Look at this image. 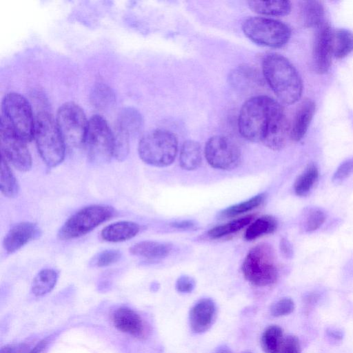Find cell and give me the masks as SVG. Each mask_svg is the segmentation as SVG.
Returning a JSON list of instances; mask_svg holds the SVG:
<instances>
[{
	"label": "cell",
	"mask_w": 353,
	"mask_h": 353,
	"mask_svg": "<svg viewBox=\"0 0 353 353\" xmlns=\"http://www.w3.org/2000/svg\"><path fill=\"white\" fill-rule=\"evenodd\" d=\"M112 321L119 331L136 337H141L144 326L141 316L132 309L128 307L118 308L112 314Z\"/></svg>",
	"instance_id": "16"
},
{
	"label": "cell",
	"mask_w": 353,
	"mask_h": 353,
	"mask_svg": "<svg viewBox=\"0 0 353 353\" xmlns=\"http://www.w3.org/2000/svg\"><path fill=\"white\" fill-rule=\"evenodd\" d=\"M56 122L65 145H83L88 121L81 108L74 102H66L58 109Z\"/></svg>",
	"instance_id": "10"
},
{
	"label": "cell",
	"mask_w": 353,
	"mask_h": 353,
	"mask_svg": "<svg viewBox=\"0 0 353 353\" xmlns=\"http://www.w3.org/2000/svg\"><path fill=\"white\" fill-rule=\"evenodd\" d=\"M194 225V223L191 221H183L178 223H174L172 224L173 227L182 229L193 228Z\"/></svg>",
	"instance_id": "43"
},
{
	"label": "cell",
	"mask_w": 353,
	"mask_h": 353,
	"mask_svg": "<svg viewBox=\"0 0 353 353\" xmlns=\"http://www.w3.org/2000/svg\"><path fill=\"white\" fill-rule=\"evenodd\" d=\"M205 157L213 168L229 170L236 168L241 159L239 146L230 138L216 135L206 142Z\"/></svg>",
	"instance_id": "11"
},
{
	"label": "cell",
	"mask_w": 353,
	"mask_h": 353,
	"mask_svg": "<svg viewBox=\"0 0 353 353\" xmlns=\"http://www.w3.org/2000/svg\"><path fill=\"white\" fill-rule=\"evenodd\" d=\"M280 250L283 256L287 259L293 256V248L290 242L285 238H282L280 241Z\"/></svg>",
	"instance_id": "42"
},
{
	"label": "cell",
	"mask_w": 353,
	"mask_h": 353,
	"mask_svg": "<svg viewBox=\"0 0 353 353\" xmlns=\"http://www.w3.org/2000/svg\"><path fill=\"white\" fill-rule=\"evenodd\" d=\"M34 139L38 152L48 167H56L63 161L65 143L56 119L48 112L42 111L35 117Z\"/></svg>",
	"instance_id": "3"
},
{
	"label": "cell",
	"mask_w": 353,
	"mask_h": 353,
	"mask_svg": "<svg viewBox=\"0 0 353 353\" xmlns=\"http://www.w3.org/2000/svg\"><path fill=\"white\" fill-rule=\"evenodd\" d=\"M353 174V159L343 161L336 169L332 176V181L339 183Z\"/></svg>",
	"instance_id": "38"
},
{
	"label": "cell",
	"mask_w": 353,
	"mask_h": 353,
	"mask_svg": "<svg viewBox=\"0 0 353 353\" xmlns=\"http://www.w3.org/2000/svg\"><path fill=\"white\" fill-rule=\"evenodd\" d=\"M83 146L93 163H105L114 157L113 132L101 116L93 115L88 120Z\"/></svg>",
	"instance_id": "8"
},
{
	"label": "cell",
	"mask_w": 353,
	"mask_h": 353,
	"mask_svg": "<svg viewBox=\"0 0 353 353\" xmlns=\"http://www.w3.org/2000/svg\"><path fill=\"white\" fill-rule=\"evenodd\" d=\"M201 161L202 154L200 144L193 140L185 141L180 151V166L185 170H194L200 166Z\"/></svg>",
	"instance_id": "21"
},
{
	"label": "cell",
	"mask_w": 353,
	"mask_h": 353,
	"mask_svg": "<svg viewBox=\"0 0 353 353\" xmlns=\"http://www.w3.org/2000/svg\"><path fill=\"white\" fill-rule=\"evenodd\" d=\"M333 54L339 59L344 58L353 52V32L347 29L333 31Z\"/></svg>",
	"instance_id": "26"
},
{
	"label": "cell",
	"mask_w": 353,
	"mask_h": 353,
	"mask_svg": "<svg viewBox=\"0 0 353 353\" xmlns=\"http://www.w3.org/2000/svg\"><path fill=\"white\" fill-rule=\"evenodd\" d=\"M265 199L264 194L256 195L247 201L230 206L220 212L221 217L228 218L250 211L260 205Z\"/></svg>",
	"instance_id": "33"
},
{
	"label": "cell",
	"mask_w": 353,
	"mask_h": 353,
	"mask_svg": "<svg viewBox=\"0 0 353 353\" xmlns=\"http://www.w3.org/2000/svg\"><path fill=\"white\" fill-rule=\"evenodd\" d=\"M315 103L305 99L299 106L290 130V137L294 141H299L305 136L315 112Z\"/></svg>",
	"instance_id": "17"
},
{
	"label": "cell",
	"mask_w": 353,
	"mask_h": 353,
	"mask_svg": "<svg viewBox=\"0 0 353 353\" xmlns=\"http://www.w3.org/2000/svg\"><path fill=\"white\" fill-rule=\"evenodd\" d=\"M41 234V229L36 223L27 221L18 223L6 234L3 247L8 254H12Z\"/></svg>",
	"instance_id": "14"
},
{
	"label": "cell",
	"mask_w": 353,
	"mask_h": 353,
	"mask_svg": "<svg viewBox=\"0 0 353 353\" xmlns=\"http://www.w3.org/2000/svg\"><path fill=\"white\" fill-rule=\"evenodd\" d=\"M316 28L313 46V64L316 72L324 74L329 70L332 63L333 30L325 22Z\"/></svg>",
	"instance_id": "13"
},
{
	"label": "cell",
	"mask_w": 353,
	"mask_h": 353,
	"mask_svg": "<svg viewBox=\"0 0 353 353\" xmlns=\"http://www.w3.org/2000/svg\"><path fill=\"white\" fill-rule=\"evenodd\" d=\"M216 315L214 302L208 298L198 301L191 308L189 323L191 330L196 334L208 331L212 325Z\"/></svg>",
	"instance_id": "15"
},
{
	"label": "cell",
	"mask_w": 353,
	"mask_h": 353,
	"mask_svg": "<svg viewBox=\"0 0 353 353\" xmlns=\"http://www.w3.org/2000/svg\"><path fill=\"white\" fill-rule=\"evenodd\" d=\"M0 189L2 194L8 198L17 196L19 191L18 181L8 161L3 157L1 163Z\"/></svg>",
	"instance_id": "28"
},
{
	"label": "cell",
	"mask_w": 353,
	"mask_h": 353,
	"mask_svg": "<svg viewBox=\"0 0 353 353\" xmlns=\"http://www.w3.org/2000/svg\"><path fill=\"white\" fill-rule=\"evenodd\" d=\"M245 279L254 285L264 287L274 284L279 272L273 248L268 243H259L246 255L242 265Z\"/></svg>",
	"instance_id": "4"
},
{
	"label": "cell",
	"mask_w": 353,
	"mask_h": 353,
	"mask_svg": "<svg viewBox=\"0 0 353 353\" xmlns=\"http://www.w3.org/2000/svg\"><path fill=\"white\" fill-rule=\"evenodd\" d=\"M254 215L250 214L236 219L226 224L218 225L210 230L208 235L211 239H218L236 232L248 225L253 219Z\"/></svg>",
	"instance_id": "32"
},
{
	"label": "cell",
	"mask_w": 353,
	"mask_h": 353,
	"mask_svg": "<svg viewBox=\"0 0 353 353\" xmlns=\"http://www.w3.org/2000/svg\"><path fill=\"white\" fill-rule=\"evenodd\" d=\"M245 35L254 43L280 48L288 43L291 36L290 28L284 23L265 17H250L242 25Z\"/></svg>",
	"instance_id": "9"
},
{
	"label": "cell",
	"mask_w": 353,
	"mask_h": 353,
	"mask_svg": "<svg viewBox=\"0 0 353 353\" xmlns=\"http://www.w3.org/2000/svg\"><path fill=\"white\" fill-rule=\"evenodd\" d=\"M277 228L276 220L271 216L257 219L246 230L244 237L248 241L254 240L264 234L272 233Z\"/></svg>",
	"instance_id": "29"
},
{
	"label": "cell",
	"mask_w": 353,
	"mask_h": 353,
	"mask_svg": "<svg viewBox=\"0 0 353 353\" xmlns=\"http://www.w3.org/2000/svg\"><path fill=\"white\" fill-rule=\"evenodd\" d=\"M262 69L265 79L280 101L290 105L300 99L303 82L288 59L279 54H269L263 59Z\"/></svg>",
	"instance_id": "2"
},
{
	"label": "cell",
	"mask_w": 353,
	"mask_h": 353,
	"mask_svg": "<svg viewBox=\"0 0 353 353\" xmlns=\"http://www.w3.org/2000/svg\"><path fill=\"white\" fill-rule=\"evenodd\" d=\"M243 353H252V352H245Z\"/></svg>",
	"instance_id": "46"
},
{
	"label": "cell",
	"mask_w": 353,
	"mask_h": 353,
	"mask_svg": "<svg viewBox=\"0 0 353 353\" xmlns=\"http://www.w3.org/2000/svg\"><path fill=\"white\" fill-rule=\"evenodd\" d=\"M26 344L17 343L6 345L1 348L0 353H29Z\"/></svg>",
	"instance_id": "41"
},
{
	"label": "cell",
	"mask_w": 353,
	"mask_h": 353,
	"mask_svg": "<svg viewBox=\"0 0 353 353\" xmlns=\"http://www.w3.org/2000/svg\"><path fill=\"white\" fill-rule=\"evenodd\" d=\"M300 13L301 21L305 27L318 28L324 23V7L318 1H303L301 5Z\"/></svg>",
	"instance_id": "20"
},
{
	"label": "cell",
	"mask_w": 353,
	"mask_h": 353,
	"mask_svg": "<svg viewBox=\"0 0 353 353\" xmlns=\"http://www.w3.org/2000/svg\"><path fill=\"white\" fill-rule=\"evenodd\" d=\"M248 3L254 12L270 16L286 15L290 12L292 7L289 1H250Z\"/></svg>",
	"instance_id": "22"
},
{
	"label": "cell",
	"mask_w": 353,
	"mask_h": 353,
	"mask_svg": "<svg viewBox=\"0 0 353 353\" xmlns=\"http://www.w3.org/2000/svg\"><path fill=\"white\" fill-rule=\"evenodd\" d=\"M171 245L168 243L143 241L131 246L130 252L149 260H158L166 257L171 252Z\"/></svg>",
	"instance_id": "19"
},
{
	"label": "cell",
	"mask_w": 353,
	"mask_h": 353,
	"mask_svg": "<svg viewBox=\"0 0 353 353\" xmlns=\"http://www.w3.org/2000/svg\"><path fill=\"white\" fill-rule=\"evenodd\" d=\"M178 151V141L171 132L158 129L145 134L140 140L138 152L145 163L165 167L172 163Z\"/></svg>",
	"instance_id": "5"
},
{
	"label": "cell",
	"mask_w": 353,
	"mask_h": 353,
	"mask_svg": "<svg viewBox=\"0 0 353 353\" xmlns=\"http://www.w3.org/2000/svg\"><path fill=\"white\" fill-rule=\"evenodd\" d=\"M113 132L114 157L119 161L126 159L130 151V134L115 126Z\"/></svg>",
	"instance_id": "34"
},
{
	"label": "cell",
	"mask_w": 353,
	"mask_h": 353,
	"mask_svg": "<svg viewBox=\"0 0 353 353\" xmlns=\"http://www.w3.org/2000/svg\"><path fill=\"white\" fill-rule=\"evenodd\" d=\"M0 143L2 157L21 172L32 168V158L26 142L5 121L0 122Z\"/></svg>",
	"instance_id": "12"
},
{
	"label": "cell",
	"mask_w": 353,
	"mask_h": 353,
	"mask_svg": "<svg viewBox=\"0 0 353 353\" xmlns=\"http://www.w3.org/2000/svg\"><path fill=\"white\" fill-rule=\"evenodd\" d=\"M295 308L294 301L288 297L282 298L273 303L270 313L273 316L279 317L291 314Z\"/></svg>",
	"instance_id": "36"
},
{
	"label": "cell",
	"mask_w": 353,
	"mask_h": 353,
	"mask_svg": "<svg viewBox=\"0 0 353 353\" xmlns=\"http://www.w3.org/2000/svg\"><path fill=\"white\" fill-rule=\"evenodd\" d=\"M143 119L139 112L133 108H125L120 111L116 125L128 134L137 133L142 127Z\"/></svg>",
	"instance_id": "24"
},
{
	"label": "cell",
	"mask_w": 353,
	"mask_h": 353,
	"mask_svg": "<svg viewBox=\"0 0 353 353\" xmlns=\"http://www.w3.org/2000/svg\"><path fill=\"white\" fill-rule=\"evenodd\" d=\"M58 272L51 268L41 270L34 278L31 290L37 296H42L52 290L58 280Z\"/></svg>",
	"instance_id": "23"
},
{
	"label": "cell",
	"mask_w": 353,
	"mask_h": 353,
	"mask_svg": "<svg viewBox=\"0 0 353 353\" xmlns=\"http://www.w3.org/2000/svg\"><path fill=\"white\" fill-rule=\"evenodd\" d=\"M1 119L26 142L34 139V121L28 101L17 92L6 94L1 102Z\"/></svg>",
	"instance_id": "6"
},
{
	"label": "cell",
	"mask_w": 353,
	"mask_h": 353,
	"mask_svg": "<svg viewBox=\"0 0 353 353\" xmlns=\"http://www.w3.org/2000/svg\"><path fill=\"white\" fill-rule=\"evenodd\" d=\"M319 177V170L314 163L309 164L294 183V192L299 196L307 195Z\"/></svg>",
	"instance_id": "31"
},
{
	"label": "cell",
	"mask_w": 353,
	"mask_h": 353,
	"mask_svg": "<svg viewBox=\"0 0 353 353\" xmlns=\"http://www.w3.org/2000/svg\"><path fill=\"white\" fill-rule=\"evenodd\" d=\"M92 105L98 110L110 109L115 102V95L112 90L104 83H97L90 93Z\"/></svg>",
	"instance_id": "25"
},
{
	"label": "cell",
	"mask_w": 353,
	"mask_h": 353,
	"mask_svg": "<svg viewBox=\"0 0 353 353\" xmlns=\"http://www.w3.org/2000/svg\"><path fill=\"white\" fill-rule=\"evenodd\" d=\"M48 344V341L46 339H43L39 341L31 350H30L29 353H41L46 347Z\"/></svg>",
	"instance_id": "44"
},
{
	"label": "cell",
	"mask_w": 353,
	"mask_h": 353,
	"mask_svg": "<svg viewBox=\"0 0 353 353\" xmlns=\"http://www.w3.org/2000/svg\"><path fill=\"white\" fill-rule=\"evenodd\" d=\"M325 220V216L321 210H312L307 216L305 221V230L313 232L320 228Z\"/></svg>",
	"instance_id": "37"
},
{
	"label": "cell",
	"mask_w": 353,
	"mask_h": 353,
	"mask_svg": "<svg viewBox=\"0 0 353 353\" xmlns=\"http://www.w3.org/2000/svg\"><path fill=\"white\" fill-rule=\"evenodd\" d=\"M214 353H232V352L228 347L222 345L219 347Z\"/></svg>",
	"instance_id": "45"
},
{
	"label": "cell",
	"mask_w": 353,
	"mask_h": 353,
	"mask_svg": "<svg viewBox=\"0 0 353 353\" xmlns=\"http://www.w3.org/2000/svg\"><path fill=\"white\" fill-rule=\"evenodd\" d=\"M121 256V254L119 250H103L93 257L91 264L99 268L107 267L117 263Z\"/></svg>",
	"instance_id": "35"
},
{
	"label": "cell",
	"mask_w": 353,
	"mask_h": 353,
	"mask_svg": "<svg viewBox=\"0 0 353 353\" xmlns=\"http://www.w3.org/2000/svg\"><path fill=\"white\" fill-rule=\"evenodd\" d=\"M284 337L280 326L271 325L266 327L261 338V345L264 352L279 353Z\"/></svg>",
	"instance_id": "27"
},
{
	"label": "cell",
	"mask_w": 353,
	"mask_h": 353,
	"mask_svg": "<svg viewBox=\"0 0 353 353\" xmlns=\"http://www.w3.org/2000/svg\"><path fill=\"white\" fill-rule=\"evenodd\" d=\"M194 280L188 276H181L176 283V289L181 293H190L194 290Z\"/></svg>",
	"instance_id": "40"
},
{
	"label": "cell",
	"mask_w": 353,
	"mask_h": 353,
	"mask_svg": "<svg viewBox=\"0 0 353 353\" xmlns=\"http://www.w3.org/2000/svg\"><path fill=\"white\" fill-rule=\"evenodd\" d=\"M231 83L239 88H248L261 83L257 71L248 66H241L232 72Z\"/></svg>",
	"instance_id": "30"
},
{
	"label": "cell",
	"mask_w": 353,
	"mask_h": 353,
	"mask_svg": "<svg viewBox=\"0 0 353 353\" xmlns=\"http://www.w3.org/2000/svg\"><path fill=\"white\" fill-rule=\"evenodd\" d=\"M238 128L245 139L261 142L274 150L283 148L290 135L283 107L265 95L253 97L243 104L239 114Z\"/></svg>",
	"instance_id": "1"
},
{
	"label": "cell",
	"mask_w": 353,
	"mask_h": 353,
	"mask_svg": "<svg viewBox=\"0 0 353 353\" xmlns=\"http://www.w3.org/2000/svg\"><path fill=\"white\" fill-rule=\"evenodd\" d=\"M114 213V209L106 205L85 206L68 219L59 229L58 237L70 240L83 236L110 219Z\"/></svg>",
	"instance_id": "7"
},
{
	"label": "cell",
	"mask_w": 353,
	"mask_h": 353,
	"mask_svg": "<svg viewBox=\"0 0 353 353\" xmlns=\"http://www.w3.org/2000/svg\"><path fill=\"white\" fill-rule=\"evenodd\" d=\"M137 223L121 221L107 225L101 233V238L108 242H121L134 237L140 231Z\"/></svg>",
	"instance_id": "18"
},
{
	"label": "cell",
	"mask_w": 353,
	"mask_h": 353,
	"mask_svg": "<svg viewBox=\"0 0 353 353\" xmlns=\"http://www.w3.org/2000/svg\"><path fill=\"white\" fill-rule=\"evenodd\" d=\"M279 353H301L299 338L292 334L285 336Z\"/></svg>",
	"instance_id": "39"
}]
</instances>
